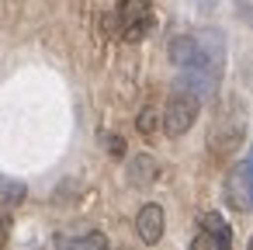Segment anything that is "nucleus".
I'll return each instance as SVG.
<instances>
[{
  "instance_id": "4",
  "label": "nucleus",
  "mask_w": 253,
  "mask_h": 250,
  "mask_svg": "<svg viewBox=\"0 0 253 250\" xmlns=\"http://www.w3.org/2000/svg\"><path fill=\"white\" fill-rule=\"evenodd\" d=\"M201 229L205 233L194 240V250H225V247H232V229L222 222L218 212L201 215Z\"/></svg>"
},
{
  "instance_id": "12",
  "label": "nucleus",
  "mask_w": 253,
  "mask_h": 250,
  "mask_svg": "<svg viewBox=\"0 0 253 250\" xmlns=\"http://www.w3.org/2000/svg\"><path fill=\"white\" fill-rule=\"evenodd\" d=\"M108 150H111L115 156H122V150H125V146L118 143V136H108Z\"/></svg>"
},
{
  "instance_id": "2",
  "label": "nucleus",
  "mask_w": 253,
  "mask_h": 250,
  "mask_svg": "<svg viewBox=\"0 0 253 250\" xmlns=\"http://www.w3.org/2000/svg\"><path fill=\"white\" fill-rule=\"evenodd\" d=\"M149 25H153V0H122L118 28L125 42H142Z\"/></svg>"
},
{
  "instance_id": "13",
  "label": "nucleus",
  "mask_w": 253,
  "mask_h": 250,
  "mask_svg": "<svg viewBox=\"0 0 253 250\" xmlns=\"http://www.w3.org/2000/svg\"><path fill=\"white\" fill-rule=\"evenodd\" d=\"M194 4H198V7H215L218 0H194Z\"/></svg>"
},
{
  "instance_id": "7",
  "label": "nucleus",
  "mask_w": 253,
  "mask_h": 250,
  "mask_svg": "<svg viewBox=\"0 0 253 250\" xmlns=\"http://www.w3.org/2000/svg\"><path fill=\"white\" fill-rule=\"evenodd\" d=\"M153 177H156V160H153V156H135L132 167H128V181H132L135 188H146Z\"/></svg>"
},
{
  "instance_id": "9",
  "label": "nucleus",
  "mask_w": 253,
  "mask_h": 250,
  "mask_svg": "<svg viewBox=\"0 0 253 250\" xmlns=\"http://www.w3.org/2000/svg\"><path fill=\"white\" fill-rule=\"evenodd\" d=\"M56 243H59V247H97V250H104V247H108V236H104V233H84V236H56Z\"/></svg>"
},
{
  "instance_id": "8",
  "label": "nucleus",
  "mask_w": 253,
  "mask_h": 250,
  "mask_svg": "<svg viewBox=\"0 0 253 250\" xmlns=\"http://www.w3.org/2000/svg\"><path fill=\"white\" fill-rule=\"evenodd\" d=\"M25 195H28L25 181H18V177H0V205H21Z\"/></svg>"
},
{
  "instance_id": "10",
  "label": "nucleus",
  "mask_w": 253,
  "mask_h": 250,
  "mask_svg": "<svg viewBox=\"0 0 253 250\" xmlns=\"http://www.w3.org/2000/svg\"><path fill=\"white\" fill-rule=\"evenodd\" d=\"M153 129H156V115H153V111L146 108V111L139 115V132H146V136H149Z\"/></svg>"
},
{
  "instance_id": "5",
  "label": "nucleus",
  "mask_w": 253,
  "mask_h": 250,
  "mask_svg": "<svg viewBox=\"0 0 253 250\" xmlns=\"http://www.w3.org/2000/svg\"><path fill=\"white\" fill-rule=\"evenodd\" d=\"M135 229H139L142 243H160V236H163V208L153 205V201L142 205L139 215H135Z\"/></svg>"
},
{
  "instance_id": "6",
  "label": "nucleus",
  "mask_w": 253,
  "mask_h": 250,
  "mask_svg": "<svg viewBox=\"0 0 253 250\" xmlns=\"http://www.w3.org/2000/svg\"><path fill=\"white\" fill-rule=\"evenodd\" d=\"M167 52H170V63H173L177 70H187V66L198 63V56H201V42L191 39V35H177V39L170 42Z\"/></svg>"
},
{
  "instance_id": "3",
  "label": "nucleus",
  "mask_w": 253,
  "mask_h": 250,
  "mask_svg": "<svg viewBox=\"0 0 253 250\" xmlns=\"http://www.w3.org/2000/svg\"><path fill=\"white\" fill-rule=\"evenodd\" d=\"M229 205L239 212H253V146L246 153V160H239L229 174Z\"/></svg>"
},
{
  "instance_id": "11",
  "label": "nucleus",
  "mask_w": 253,
  "mask_h": 250,
  "mask_svg": "<svg viewBox=\"0 0 253 250\" xmlns=\"http://www.w3.org/2000/svg\"><path fill=\"white\" fill-rule=\"evenodd\" d=\"M7 236H11V219H0V247L7 243Z\"/></svg>"
},
{
  "instance_id": "1",
  "label": "nucleus",
  "mask_w": 253,
  "mask_h": 250,
  "mask_svg": "<svg viewBox=\"0 0 253 250\" xmlns=\"http://www.w3.org/2000/svg\"><path fill=\"white\" fill-rule=\"evenodd\" d=\"M198 108H201V98L177 84L173 94H170V101H167V111H163V129H167V136H173V139L184 136V132L194 125Z\"/></svg>"
}]
</instances>
